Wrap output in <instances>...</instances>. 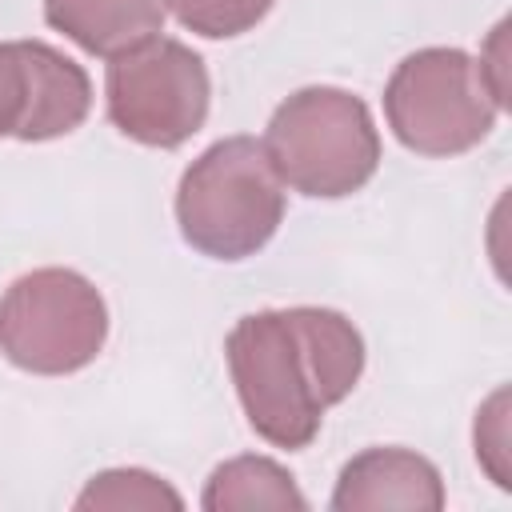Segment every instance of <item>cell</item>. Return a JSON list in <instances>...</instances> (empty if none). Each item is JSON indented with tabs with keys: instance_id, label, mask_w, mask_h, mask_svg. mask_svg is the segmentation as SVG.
<instances>
[{
	"instance_id": "2",
	"label": "cell",
	"mask_w": 512,
	"mask_h": 512,
	"mask_svg": "<svg viewBox=\"0 0 512 512\" xmlns=\"http://www.w3.org/2000/svg\"><path fill=\"white\" fill-rule=\"evenodd\" d=\"M284 220V180L264 140L228 136L188 164L176 188L180 236L212 260H244L260 252Z\"/></svg>"
},
{
	"instance_id": "5",
	"label": "cell",
	"mask_w": 512,
	"mask_h": 512,
	"mask_svg": "<svg viewBox=\"0 0 512 512\" xmlns=\"http://www.w3.org/2000/svg\"><path fill=\"white\" fill-rule=\"evenodd\" d=\"M396 140L420 156H460L496 124V96L476 60L460 48H424L396 64L384 88Z\"/></svg>"
},
{
	"instance_id": "1",
	"label": "cell",
	"mask_w": 512,
	"mask_h": 512,
	"mask_svg": "<svg viewBox=\"0 0 512 512\" xmlns=\"http://www.w3.org/2000/svg\"><path fill=\"white\" fill-rule=\"evenodd\" d=\"M248 424L276 448H308L320 420L364 372L356 324L332 308L252 312L224 340Z\"/></svg>"
},
{
	"instance_id": "9",
	"label": "cell",
	"mask_w": 512,
	"mask_h": 512,
	"mask_svg": "<svg viewBox=\"0 0 512 512\" xmlns=\"http://www.w3.org/2000/svg\"><path fill=\"white\" fill-rule=\"evenodd\" d=\"M44 20L92 56H120L164 32L168 0H44Z\"/></svg>"
},
{
	"instance_id": "4",
	"label": "cell",
	"mask_w": 512,
	"mask_h": 512,
	"mask_svg": "<svg viewBox=\"0 0 512 512\" xmlns=\"http://www.w3.org/2000/svg\"><path fill=\"white\" fill-rule=\"evenodd\" d=\"M104 336V296L72 268H36L0 300V352L24 372H80L100 356Z\"/></svg>"
},
{
	"instance_id": "3",
	"label": "cell",
	"mask_w": 512,
	"mask_h": 512,
	"mask_svg": "<svg viewBox=\"0 0 512 512\" xmlns=\"http://www.w3.org/2000/svg\"><path fill=\"white\" fill-rule=\"evenodd\" d=\"M276 176L304 196H352L380 164V136L360 96L344 88H300L268 120L264 132Z\"/></svg>"
},
{
	"instance_id": "12",
	"label": "cell",
	"mask_w": 512,
	"mask_h": 512,
	"mask_svg": "<svg viewBox=\"0 0 512 512\" xmlns=\"http://www.w3.org/2000/svg\"><path fill=\"white\" fill-rule=\"evenodd\" d=\"M168 8L188 32L208 40H228L256 28L268 16L272 0H168Z\"/></svg>"
},
{
	"instance_id": "14",
	"label": "cell",
	"mask_w": 512,
	"mask_h": 512,
	"mask_svg": "<svg viewBox=\"0 0 512 512\" xmlns=\"http://www.w3.org/2000/svg\"><path fill=\"white\" fill-rule=\"evenodd\" d=\"M504 404H508V392H496L488 400V408L480 412L476 420V460L488 464L492 480L500 488H508V472H504Z\"/></svg>"
},
{
	"instance_id": "6",
	"label": "cell",
	"mask_w": 512,
	"mask_h": 512,
	"mask_svg": "<svg viewBox=\"0 0 512 512\" xmlns=\"http://www.w3.org/2000/svg\"><path fill=\"white\" fill-rule=\"evenodd\" d=\"M104 96L108 120L128 140L148 148H180L204 128L212 84L204 60L188 44L152 36L108 60Z\"/></svg>"
},
{
	"instance_id": "7",
	"label": "cell",
	"mask_w": 512,
	"mask_h": 512,
	"mask_svg": "<svg viewBox=\"0 0 512 512\" xmlns=\"http://www.w3.org/2000/svg\"><path fill=\"white\" fill-rule=\"evenodd\" d=\"M336 512H364V508H408V512H436L444 508V484L432 460L408 448H368L344 464L336 492Z\"/></svg>"
},
{
	"instance_id": "8",
	"label": "cell",
	"mask_w": 512,
	"mask_h": 512,
	"mask_svg": "<svg viewBox=\"0 0 512 512\" xmlns=\"http://www.w3.org/2000/svg\"><path fill=\"white\" fill-rule=\"evenodd\" d=\"M16 44L28 76V104H24L16 140L36 144V140L68 136L72 128L84 124L92 108V84L84 68L64 52H56L52 44H40V40H16Z\"/></svg>"
},
{
	"instance_id": "11",
	"label": "cell",
	"mask_w": 512,
	"mask_h": 512,
	"mask_svg": "<svg viewBox=\"0 0 512 512\" xmlns=\"http://www.w3.org/2000/svg\"><path fill=\"white\" fill-rule=\"evenodd\" d=\"M180 492L168 488L160 476L140 468H112L88 480V488L76 496V508H180Z\"/></svg>"
},
{
	"instance_id": "10",
	"label": "cell",
	"mask_w": 512,
	"mask_h": 512,
	"mask_svg": "<svg viewBox=\"0 0 512 512\" xmlns=\"http://www.w3.org/2000/svg\"><path fill=\"white\" fill-rule=\"evenodd\" d=\"M208 512H248V508H272V512H304L308 500L292 484V476L268 460V456H236L220 464L208 476L204 500Z\"/></svg>"
},
{
	"instance_id": "13",
	"label": "cell",
	"mask_w": 512,
	"mask_h": 512,
	"mask_svg": "<svg viewBox=\"0 0 512 512\" xmlns=\"http://www.w3.org/2000/svg\"><path fill=\"white\" fill-rule=\"evenodd\" d=\"M28 104V76L20 60V44H0V136H16Z\"/></svg>"
}]
</instances>
